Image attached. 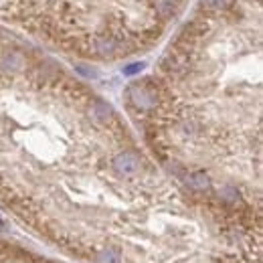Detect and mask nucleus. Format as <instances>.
I'll return each mask as SVG.
<instances>
[{
    "label": "nucleus",
    "mask_w": 263,
    "mask_h": 263,
    "mask_svg": "<svg viewBox=\"0 0 263 263\" xmlns=\"http://www.w3.org/2000/svg\"><path fill=\"white\" fill-rule=\"evenodd\" d=\"M114 168L118 174H124V176H136L140 172V158L134 152H122L114 158Z\"/></svg>",
    "instance_id": "nucleus-1"
},
{
    "label": "nucleus",
    "mask_w": 263,
    "mask_h": 263,
    "mask_svg": "<svg viewBox=\"0 0 263 263\" xmlns=\"http://www.w3.org/2000/svg\"><path fill=\"white\" fill-rule=\"evenodd\" d=\"M130 97H132V101H134L138 107H142V109H150V107H154V103H156L154 95H152L150 91H146L144 87H134V89L130 91Z\"/></svg>",
    "instance_id": "nucleus-2"
},
{
    "label": "nucleus",
    "mask_w": 263,
    "mask_h": 263,
    "mask_svg": "<svg viewBox=\"0 0 263 263\" xmlns=\"http://www.w3.org/2000/svg\"><path fill=\"white\" fill-rule=\"evenodd\" d=\"M188 182H190V186H192L194 190H207V188L211 186V180H209V176H207V174H203V172H199V174H192V176L188 178Z\"/></svg>",
    "instance_id": "nucleus-3"
},
{
    "label": "nucleus",
    "mask_w": 263,
    "mask_h": 263,
    "mask_svg": "<svg viewBox=\"0 0 263 263\" xmlns=\"http://www.w3.org/2000/svg\"><path fill=\"white\" fill-rule=\"evenodd\" d=\"M91 114H93V118L97 122H105L109 116H112V107H109L107 103H103V101H97L93 105V109H91Z\"/></svg>",
    "instance_id": "nucleus-4"
},
{
    "label": "nucleus",
    "mask_w": 263,
    "mask_h": 263,
    "mask_svg": "<svg viewBox=\"0 0 263 263\" xmlns=\"http://www.w3.org/2000/svg\"><path fill=\"white\" fill-rule=\"evenodd\" d=\"M114 49H116L114 41H109V39H99V41H97V51H99L101 55H109Z\"/></svg>",
    "instance_id": "nucleus-5"
},
{
    "label": "nucleus",
    "mask_w": 263,
    "mask_h": 263,
    "mask_svg": "<svg viewBox=\"0 0 263 263\" xmlns=\"http://www.w3.org/2000/svg\"><path fill=\"white\" fill-rule=\"evenodd\" d=\"M97 261H99V263H120V255H118L116 251L109 249V251H103V253L97 257Z\"/></svg>",
    "instance_id": "nucleus-6"
},
{
    "label": "nucleus",
    "mask_w": 263,
    "mask_h": 263,
    "mask_svg": "<svg viewBox=\"0 0 263 263\" xmlns=\"http://www.w3.org/2000/svg\"><path fill=\"white\" fill-rule=\"evenodd\" d=\"M203 2H205L209 8L219 10V8H227V6L231 4V0H203Z\"/></svg>",
    "instance_id": "nucleus-7"
},
{
    "label": "nucleus",
    "mask_w": 263,
    "mask_h": 263,
    "mask_svg": "<svg viewBox=\"0 0 263 263\" xmlns=\"http://www.w3.org/2000/svg\"><path fill=\"white\" fill-rule=\"evenodd\" d=\"M140 69H144V63H136V65H130V67H126V69H124V73H126V75H134V73H138Z\"/></svg>",
    "instance_id": "nucleus-8"
}]
</instances>
